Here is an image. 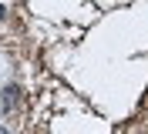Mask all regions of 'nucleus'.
<instances>
[{"instance_id": "obj_1", "label": "nucleus", "mask_w": 148, "mask_h": 134, "mask_svg": "<svg viewBox=\"0 0 148 134\" xmlns=\"http://www.w3.org/2000/svg\"><path fill=\"white\" fill-rule=\"evenodd\" d=\"M17 97H20V87L17 84H7V87L0 90V111H10V107L17 104Z\"/></svg>"}, {"instance_id": "obj_2", "label": "nucleus", "mask_w": 148, "mask_h": 134, "mask_svg": "<svg viewBox=\"0 0 148 134\" xmlns=\"http://www.w3.org/2000/svg\"><path fill=\"white\" fill-rule=\"evenodd\" d=\"M3 14H7V10H3V3H0V20H3Z\"/></svg>"}]
</instances>
